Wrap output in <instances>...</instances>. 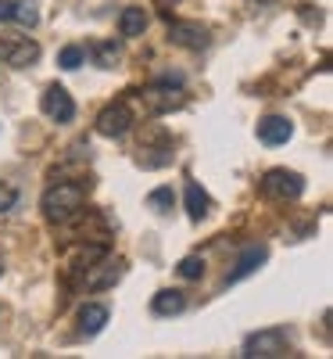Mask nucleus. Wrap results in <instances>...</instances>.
<instances>
[{
	"label": "nucleus",
	"instance_id": "f257e3e1",
	"mask_svg": "<svg viewBox=\"0 0 333 359\" xmlns=\"http://www.w3.org/2000/svg\"><path fill=\"white\" fill-rule=\"evenodd\" d=\"M86 194H90V184H76V180H62V184H54L43 191L40 198V208L50 223H72L83 205H86Z\"/></svg>",
	"mask_w": 333,
	"mask_h": 359
},
{
	"label": "nucleus",
	"instance_id": "f03ea898",
	"mask_svg": "<svg viewBox=\"0 0 333 359\" xmlns=\"http://www.w3.org/2000/svg\"><path fill=\"white\" fill-rule=\"evenodd\" d=\"M290 348V334L283 327H269V331H258L244 341V355L248 359H272V355H287Z\"/></svg>",
	"mask_w": 333,
	"mask_h": 359
},
{
	"label": "nucleus",
	"instance_id": "7ed1b4c3",
	"mask_svg": "<svg viewBox=\"0 0 333 359\" xmlns=\"http://www.w3.org/2000/svg\"><path fill=\"white\" fill-rule=\"evenodd\" d=\"M301 191H305V180L290 169H269L262 180V194L276 198V201H294V198H301Z\"/></svg>",
	"mask_w": 333,
	"mask_h": 359
},
{
	"label": "nucleus",
	"instance_id": "20e7f679",
	"mask_svg": "<svg viewBox=\"0 0 333 359\" xmlns=\"http://www.w3.org/2000/svg\"><path fill=\"white\" fill-rule=\"evenodd\" d=\"M40 108H43L47 118H54V123H72V118H76V101H72V94H69L65 86H57V83H50V86L43 90Z\"/></svg>",
	"mask_w": 333,
	"mask_h": 359
},
{
	"label": "nucleus",
	"instance_id": "39448f33",
	"mask_svg": "<svg viewBox=\"0 0 333 359\" xmlns=\"http://www.w3.org/2000/svg\"><path fill=\"white\" fill-rule=\"evenodd\" d=\"M129 126H133V111H129L126 101L108 104V108H101V115H97V133H101V137H111V140H115V137H126Z\"/></svg>",
	"mask_w": 333,
	"mask_h": 359
},
{
	"label": "nucleus",
	"instance_id": "423d86ee",
	"mask_svg": "<svg viewBox=\"0 0 333 359\" xmlns=\"http://www.w3.org/2000/svg\"><path fill=\"white\" fill-rule=\"evenodd\" d=\"M0 57H4L8 65H15V69H29V65L40 57V43L29 40V36H22V40H4V43H0Z\"/></svg>",
	"mask_w": 333,
	"mask_h": 359
},
{
	"label": "nucleus",
	"instance_id": "0eeeda50",
	"mask_svg": "<svg viewBox=\"0 0 333 359\" xmlns=\"http://www.w3.org/2000/svg\"><path fill=\"white\" fill-rule=\"evenodd\" d=\"M169 43L187 47V50H204L208 47V29L197 22H172L169 25Z\"/></svg>",
	"mask_w": 333,
	"mask_h": 359
},
{
	"label": "nucleus",
	"instance_id": "6e6552de",
	"mask_svg": "<svg viewBox=\"0 0 333 359\" xmlns=\"http://www.w3.org/2000/svg\"><path fill=\"white\" fill-rule=\"evenodd\" d=\"M294 137V123L287 115H265V118H258V140L262 144H269V147H280V144H287Z\"/></svg>",
	"mask_w": 333,
	"mask_h": 359
},
{
	"label": "nucleus",
	"instance_id": "1a4fd4ad",
	"mask_svg": "<svg viewBox=\"0 0 333 359\" xmlns=\"http://www.w3.org/2000/svg\"><path fill=\"white\" fill-rule=\"evenodd\" d=\"M265 259H269V248H265V245H251V248H248L244 255L236 259V266H233L229 273H226V284H236V280L251 277V273H255V269H258V266H262Z\"/></svg>",
	"mask_w": 333,
	"mask_h": 359
},
{
	"label": "nucleus",
	"instance_id": "9d476101",
	"mask_svg": "<svg viewBox=\"0 0 333 359\" xmlns=\"http://www.w3.org/2000/svg\"><path fill=\"white\" fill-rule=\"evenodd\" d=\"M150 309H155V316H176V313L187 309V294L176 291V287H165L150 298Z\"/></svg>",
	"mask_w": 333,
	"mask_h": 359
},
{
	"label": "nucleus",
	"instance_id": "9b49d317",
	"mask_svg": "<svg viewBox=\"0 0 333 359\" xmlns=\"http://www.w3.org/2000/svg\"><path fill=\"white\" fill-rule=\"evenodd\" d=\"M143 101H147L150 111H172V108L183 104L179 90H172V86H150V90H143Z\"/></svg>",
	"mask_w": 333,
	"mask_h": 359
},
{
	"label": "nucleus",
	"instance_id": "f8f14e48",
	"mask_svg": "<svg viewBox=\"0 0 333 359\" xmlns=\"http://www.w3.org/2000/svg\"><path fill=\"white\" fill-rule=\"evenodd\" d=\"M104 323H108V309H104V306L90 302V306L79 309V331H83V334H101Z\"/></svg>",
	"mask_w": 333,
	"mask_h": 359
},
{
	"label": "nucleus",
	"instance_id": "ddd939ff",
	"mask_svg": "<svg viewBox=\"0 0 333 359\" xmlns=\"http://www.w3.org/2000/svg\"><path fill=\"white\" fill-rule=\"evenodd\" d=\"M208 208H211L208 194L201 191V184H197V180H190V184H187V216H190L194 223H201V219L208 216Z\"/></svg>",
	"mask_w": 333,
	"mask_h": 359
},
{
	"label": "nucleus",
	"instance_id": "4468645a",
	"mask_svg": "<svg viewBox=\"0 0 333 359\" xmlns=\"http://www.w3.org/2000/svg\"><path fill=\"white\" fill-rule=\"evenodd\" d=\"M101 269V273H90V269H86V287H94V291H101V287H111L118 277H122V262H104V266H97Z\"/></svg>",
	"mask_w": 333,
	"mask_h": 359
},
{
	"label": "nucleus",
	"instance_id": "2eb2a0df",
	"mask_svg": "<svg viewBox=\"0 0 333 359\" xmlns=\"http://www.w3.org/2000/svg\"><path fill=\"white\" fill-rule=\"evenodd\" d=\"M118 29H122V36H143L147 11H143V8H126L122 18H118Z\"/></svg>",
	"mask_w": 333,
	"mask_h": 359
},
{
	"label": "nucleus",
	"instance_id": "dca6fc26",
	"mask_svg": "<svg viewBox=\"0 0 333 359\" xmlns=\"http://www.w3.org/2000/svg\"><path fill=\"white\" fill-rule=\"evenodd\" d=\"M11 22H18V25H25V29H33V25L40 22V4H36V0H15Z\"/></svg>",
	"mask_w": 333,
	"mask_h": 359
},
{
	"label": "nucleus",
	"instance_id": "f3484780",
	"mask_svg": "<svg viewBox=\"0 0 333 359\" xmlns=\"http://www.w3.org/2000/svg\"><path fill=\"white\" fill-rule=\"evenodd\" d=\"M147 205L155 208L158 216L172 212V205H176V194H172V187H158V191H150V194H147Z\"/></svg>",
	"mask_w": 333,
	"mask_h": 359
},
{
	"label": "nucleus",
	"instance_id": "a211bd4d",
	"mask_svg": "<svg viewBox=\"0 0 333 359\" xmlns=\"http://www.w3.org/2000/svg\"><path fill=\"white\" fill-rule=\"evenodd\" d=\"M94 57L101 69H115L118 57H122V50H118V43H94Z\"/></svg>",
	"mask_w": 333,
	"mask_h": 359
},
{
	"label": "nucleus",
	"instance_id": "6ab92c4d",
	"mask_svg": "<svg viewBox=\"0 0 333 359\" xmlns=\"http://www.w3.org/2000/svg\"><path fill=\"white\" fill-rule=\"evenodd\" d=\"M179 277L183 280H201L204 277V259L201 255H187L183 262H179Z\"/></svg>",
	"mask_w": 333,
	"mask_h": 359
},
{
	"label": "nucleus",
	"instance_id": "aec40b11",
	"mask_svg": "<svg viewBox=\"0 0 333 359\" xmlns=\"http://www.w3.org/2000/svg\"><path fill=\"white\" fill-rule=\"evenodd\" d=\"M83 57H86V50H83V47H65L62 54H57V65H62L65 72H76V69L83 65Z\"/></svg>",
	"mask_w": 333,
	"mask_h": 359
},
{
	"label": "nucleus",
	"instance_id": "412c9836",
	"mask_svg": "<svg viewBox=\"0 0 333 359\" xmlns=\"http://www.w3.org/2000/svg\"><path fill=\"white\" fill-rule=\"evenodd\" d=\"M15 15V0H0V22H11Z\"/></svg>",
	"mask_w": 333,
	"mask_h": 359
},
{
	"label": "nucleus",
	"instance_id": "4be33fe9",
	"mask_svg": "<svg viewBox=\"0 0 333 359\" xmlns=\"http://www.w3.org/2000/svg\"><path fill=\"white\" fill-rule=\"evenodd\" d=\"M0 273H4V262H0Z\"/></svg>",
	"mask_w": 333,
	"mask_h": 359
}]
</instances>
